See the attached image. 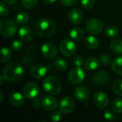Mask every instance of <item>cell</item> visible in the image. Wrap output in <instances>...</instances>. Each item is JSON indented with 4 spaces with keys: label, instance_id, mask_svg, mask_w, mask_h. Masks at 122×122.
I'll return each mask as SVG.
<instances>
[{
    "label": "cell",
    "instance_id": "d6986e66",
    "mask_svg": "<svg viewBox=\"0 0 122 122\" xmlns=\"http://www.w3.org/2000/svg\"><path fill=\"white\" fill-rule=\"evenodd\" d=\"M83 44L85 47L88 49H95L98 47L99 41L96 37L91 35L85 38L83 41Z\"/></svg>",
    "mask_w": 122,
    "mask_h": 122
},
{
    "label": "cell",
    "instance_id": "e0dca14e",
    "mask_svg": "<svg viewBox=\"0 0 122 122\" xmlns=\"http://www.w3.org/2000/svg\"><path fill=\"white\" fill-rule=\"evenodd\" d=\"M74 97L79 102H86L90 97V92L87 88L84 86H78L74 92Z\"/></svg>",
    "mask_w": 122,
    "mask_h": 122
},
{
    "label": "cell",
    "instance_id": "4fadbf2b",
    "mask_svg": "<svg viewBox=\"0 0 122 122\" xmlns=\"http://www.w3.org/2000/svg\"><path fill=\"white\" fill-rule=\"evenodd\" d=\"M42 106L47 111H53L58 107V101L54 97L46 95L42 99Z\"/></svg>",
    "mask_w": 122,
    "mask_h": 122
},
{
    "label": "cell",
    "instance_id": "5bb4252c",
    "mask_svg": "<svg viewBox=\"0 0 122 122\" xmlns=\"http://www.w3.org/2000/svg\"><path fill=\"white\" fill-rule=\"evenodd\" d=\"M68 19L73 24H80L83 20V14L79 9H71L68 13Z\"/></svg>",
    "mask_w": 122,
    "mask_h": 122
},
{
    "label": "cell",
    "instance_id": "b9f144b4",
    "mask_svg": "<svg viewBox=\"0 0 122 122\" xmlns=\"http://www.w3.org/2000/svg\"><path fill=\"white\" fill-rule=\"evenodd\" d=\"M4 76H2L1 75H0V86L2 85L3 82H4Z\"/></svg>",
    "mask_w": 122,
    "mask_h": 122
},
{
    "label": "cell",
    "instance_id": "60d3db41",
    "mask_svg": "<svg viewBox=\"0 0 122 122\" xmlns=\"http://www.w3.org/2000/svg\"><path fill=\"white\" fill-rule=\"evenodd\" d=\"M42 1L47 4H52L56 1V0H42Z\"/></svg>",
    "mask_w": 122,
    "mask_h": 122
},
{
    "label": "cell",
    "instance_id": "4316f807",
    "mask_svg": "<svg viewBox=\"0 0 122 122\" xmlns=\"http://www.w3.org/2000/svg\"><path fill=\"white\" fill-rule=\"evenodd\" d=\"M111 108L113 111L116 114L122 113V99L116 98L115 99L111 104Z\"/></svg>",
    "mask_w": 122,
    "mask_h": 122
},
{
    "label": "cell",
    "instance_id": "6da1fadb",
    "mask_svg": "<svg viewBox=\"0 0 122 122\" xmlns=\"http://www.w3.org/2000/svg\"><path fill=\"white\" fill-rule=\"evenodd\" d=\"M23 68L18 61H12L8 63L3 69V76L9 82L19 81L23 75Z\"/></svg>",
    "mask_w": 122,
    "mask_h": 122
},
{
    "label": "cell",
    "instance_id": "44dd1931",
    "mask_svg": "<svg viewBox=\"0 0 122 122\" xmlns=\"http://www.w3.org/2000/svg\"><path fill=\"white\" fill-rule=\"evenodd\" d=\"M84 34H85V32L83 29L80 27L73 28L69 32V36L70 39L73 40H76V41H78L83 39V37L84 36Z\"/></svg>",
    "mask_w": 122,
    "mask_h": 122
},
{
    "label": "cell",
    "instance_id": "f35d334b",
    "mask_svg": "<svg viewBox=\"0 0 122 122\" xmlns=\"http://www.w3.org/2000/svg\"><path fill=\"white\" fill-rule=\"evenodd\" d=\"M32 106H33L35 108H39V107L41 106V104H42V102H40V99L35 98V99H32Z\"/></svg>",
    "mask_w": 122,
    "mask_h": 122
},
{
    "label": "cell",
    "instance_id": "30bf717a",
    "mask_svg": "<svg viewBox=\"0 0 122 122\" xmlns=\"http://www.w3.org/2000/svg\"><path fill=\"white\" fill-rule=\"evenodd\" d=\"M41 53L47 59H53L57 56L58 49L54 44L47 42L42 45Z\"/></svg>",
    "mask_w": 122,
    "mask_h": 122
},
{
    "label": "cell",
    "instance_id": "9c48e42d",
    "mask_svg": "<svg viewBox=\"0 0 122 122\" xmlns=\"http://www.w3.org/2000/svg\"><path fill=\"white\" fill-rule=\"evenodd\" d=\"M75 108V102L70 97H65L61 99L59 103V109L62 113L70 114Z\"/></svg>",
    "mask_w": 122,
    "mask_h": 122
},
{
    "label": "cell",
    "instance_id": "5b68a950",
    "mask_svg": "<svg viewBox=\"0 0 122 122\" xmlns=\"http://www.w3.org/2000/svg\"><path fill=\"white\" fill-rule=\"evenodd\" d=\"M60 51L61 54L67 58L73 56L76 51L75 43L71 39L65 38L60 44Z\"/></svg>",
    "mask_w": 122,
    "mask_h": 122
},
{
    "label": "cell",
    "instance_id": "ba28073f",
    "mask_svg": "<svg viewBox=\"0 0 122 122\" xmlns=\"http://www.w3.org/2000/svg\"><path fill=\"white\" fill-rule=\"evenodd\" d=\"M24 97L29 100L36 98L39 94V86L34 82H29L24 85L22 89Z\"/></svg>",
    "mask_w": 122,
    "mask_h": 122
},
{
    "label": "cell",
    "instance_id": "ee69618b",
    "mask_svg": "<svg viewBox=\"0 0 122 122\" xmlns=\"http://www.w3.org/2000/svg\"></svg>",
    "mask_w": 122,
    "mask_h": 122
},
{
    "label": "cell",
    "instance_id": "8992f818",
    "mask_svg": "<svg viewBox=\"0 0 122 122\" xmlns=\"http://www.w3.org/2000/svg\"><path fill=\"white\" fill-rule=\"evenodd\" d=\"M86 30L91 34H99L103 31L104 24L98 19H91L86 24Z\"/></svg>",
    "mask_w": 122,
    "mask_h": 122
},
{
    "label": "cell",
    "instance_id": "277c9868",
    "mask_svg": "<svg viewBox=\"0 0 122 122\" xmlns=\"http://www.w3.org/2000/svg\"><path fill=\"white\" fill-rule=\"evenodd\" d=\"M17 29V23L11 19L0 20V34L5 37L13 36Z\"/></svg>",
    "mask_w": 122,
    "mask_h": 122
},
{
    "label": "cell",
    "instance_id": "836d02e7",
    "mask_svg": "<svg viewBox=\"0 0 122 122\" xmlns=\"http://www.w3.org/2000/svg\"><path fill=\"white\" fill-rule=\"evenodd\" d=\"M104 118L109 122H113L116 119V116L114 114V112H112L111 110H106L104 112Z\"/></svg>",
    "mask_w": 122,
    "mask_h": 122
},
{
    "label": "cell",
    "instance_id": "d590c367",
    "mask_svg": "<svg viewBox=\"0 0 122 122\" xmlns=\"http://www.w3.org/2000/svg\"><path fill=\"white\" fill-rule=\"evenodd\" d=\"M22 48V42L21 41L16 39L12 41L11 44V49L13 51H19Z\"/></svg>",
    "mask_w": 122,
    "mask_h": 122
},
{
    "label": "cell",
    "instance_id": "7bdbcfd3",
    "mask_svg": "<svg viewBox=\"0 0 122 122\" xmlns=\"http://www.w3.org/2000/svg\"><path fill=\"white\" fill-rule=\"evenodd\" d=\"M3 98H4V95H3V93L0 91V103L1 102V101L3 100Z\"/></svg>",
    "mask_w": 122,
    "mask_h": 122
},
{
    "label": "cell",
    "instance_id": "8fae6325",
    "mask_svg": "<svg viewBox=\"0 0 122 122\" xmlns=\"http://www.w3.org/2000/svg\"><path fill=\"white\" fill-rule=\"evenodd\" d=\"M93 101L96 105L100 109L106 108L109 103V99L108 96L102 92H98L95 93L93 96Z\"/></svg>",
    "mask_w": 122,
    "mask_h": 122
},
{
    "label": "cell",
    "instance_id": "7c38bea8",
    "mask_svg": "<svg viewBox=\"0 0 122 122\" xmlns=\"http://www.w3.org/2000/svg\"><path fill=\"white\" fill-rule=\"evenodd\" d=\"M29 72L33 78L40 79L46 76L47 73V68L42 64H35L31 67Z\"/></svg>",
    "mask_w": 122,
    "mask_h": 122
},
{
    "label": "cell",
    "instance_id": "74e56055",
    "mask_svg": "<svg viewBox=\"0 0 122 122\" xmlns=\"http://www.w3.org/2000/svg\"><path fill=\"white\" fill-rule=\"evenodd\" d=\"M60 4L65 6H72L76 4L77 0H59Z\"/></svg>",
    "mask_w": 122,
    "mask_h": 122
},
{
    "label": "cell",
    "instance_id": "52a82bcc",
    "mask_svg": "<svg viewBox=\"0 0 122 122\" xmlns=\"http://www.w3.org/2000/svg\"><path fill=\"white\" fill-rule=\"evenodd\" d=\"M85 79V72L81 67L73 69L68 74V81L73 84H79Z\"/></svg>",
    "mask_w": 122,
    "mask_h": 122
},
{
    "label": "cell",
    "instance_id": "3957f363",
    "mask_svg": "<svg viewBox=\"0 0 122 122\" xmlns=\"http://www.w3.org/2000/svg\"><path fill=\"white\" fill-rule=\"evenodd\" d=\"M42 86L44 90L52 95H57L61 91V84L60 81L54 76L46 77L42 83Z\"/></svg>",
    "mask_w": 122,
    "mask_h": 122
},
{
    "label": "cell",
    "instance_id": "e575fe53",
    "mask_svg": "<svg viewBox=\"0 0 122 122\" xmlns=\"http://www.w3.org/2000/svg\"><path fill=\"white\" fill-rule=\"evenodd\" d=\"M81 3L83 7L86 9H91L93 7L95 1L94 0H81Z\"/></svg>",
    "mask_w": 122,
    "mask_h": 122
},
{
    "label": "cell",
    "instance_id": "2e32d148",
    "mask_svg": "<svg viewBox=\"0 0 122 122\" xmlns=\"http://www.w3.org/2000/svg\"><path fill=\"white\" fill-rule=\"evenodd\" d=\"M18 32H19V38L23 41L29 42L33 38L32 31L30 29V27L28 26H26V25L22 26L19 29V31Z\"/></svg>",
    "mask_w": 122,
    "mask_h": 122
},
{
    "label": "cell",
    "instance_id": "1f68e13d",
    "mask_svg": "<svg viewBox=\"0 0 122 122\" xmlns=\"http://www.w3.org/2000/svg\"><path fill=\"white\" fill-rule=\"evenodd\" d=\"M99 61L103 64V65H109L110 64L111 61V56L107 54H104L100 56L99 57Z\"/></svg>",
    "mask_w": 122,
    "mask_h": 122
},
{
    "label": "cell",
    "instance_id": "ffe728a7",
    "mask_svg": "<svg viewBox=\"0 0 122 122\" xmlns=\"http://www.w3.org/2000/svg\"><path fill=\"white\" fill-rule=\"evenodd\" d=\"M99 64V60L95 57H89L84 62V68L88 71H93L98 68Z\"/></svg>",
    "mask_w": 122,
    "mask_h": 122
},
{
    "label": "cell",
    "instance_id": "7a4b0ae2",
    "mask_svg": "<svg viewBox=\"0 0 122 122\" xmlns=\"http://www.w3.org/2000/svg\"><path fill=\"white\" fill-rule=\"evenodd\" d=\"M56 30L55 24L49 19L42 18L38 20L35 26V33L42 37H50L52 36Z\"/></svg>",
    "mask_w": 122,
    "mask_h": 122
},
{
    "label": "cell",
    "instance_id": "ac0fdd59",
    "mask_svg": "<svg viewBox=\"0 0 122 122\" xmlns=\"http://www.w3.org/2000/svg\"><path fill=\"white\" fill-rule=\"evenodd\" d=\"M9 103L14 107H20L24 102V99L23 95L19 92L12 93L9 97Z\"/></svg>",
    "mask_w": 122,
    "mask_h": 122
},
{
    "label": "cell",
    "instance_id": "ab89813d",
    "mask_svg": "<svg viewBox=\"0 0 122 122\" xmlns=\"http://www.w3.org/2000/svg\"><path fill=\"white\" fill-rule=\"evenodd\" d=\"M17 0H4V1L7 4H14Z\"/></svg>",
    "mask_w": 122,
    "mask_h": 122
},
{
    "label": "cell",
    "instance_id": "7402d4cb",
    "mask_svg": "<svg viewBox=\"0 0 122 122\" xmlns=\"http://www.w3.org/2000/svg\"><path fill=\"white\" fill-rule=\"evenodd\" d=\"M111 67L115 74L122 76V56H118L112 61Z\"/></svg>",
    "mask_w": 122,
    "mask_h": 122
},
{
    "label": "cell",
    "instance_id": "f546056e",
    "mask_svg": "<svg viewBox=\"0 0 122 122\" xmlns=\"http://www.w3.org/2000/svg\"><path fill=\"white\" fill-rule=\"evenodd\" d=\"M38 0H22V6L28 9H34L37 4Z\"/></svg>",
    "mask_w": 122,
    "mask_h": 122
},
{
    "label": "cell",
    "instance_id": "d6a6232c",
    "mask_svg": "<svg viewBox=\"0 0 122 122\" xmlns=\"http://www.w3.org/2000/svg\"><path fill=\"white\" fill-rule=\"evenodd\" d=\"M9 7L4 2L0 1V16L5 17L9 14Z\"/></svg>",
    "mask_w": 122,
    "mask_h": 122
},
{
    "label": "cell",
    "instance_id": "8d00e7d4",
    "mask_svg": "<svg viewBox=\"0 0 122 122\" xmlns=\"http://www.w3.org/2000/svg\"><path fill=\"white\" fill-rule=\"evenodd\" d=\"M73 65L76 66V67H81V66L83 64V57L80 55H76L73 57Z\"/></svg>",
    "mask_w": 122,
    "mask_h": 122
},
{
    "label": "cell",
    "instance_id": "9a60e30c",
    "mask_svg": "<svg viewBox=\"0 0 122 122\" xmlns=\"http://www.w3.org/2000/svg\"><path fill=\"white\" fill-rule=\"evenodd\" d=\"M93 79L96 84L99 86H104L109 82L110 79V76L105 71H99L94 74Z\"/></svg>",
    "mask_w": 122,
    "mask_h": 122
},
{
    "label": "cell",
    "instance_id": "f1b7e54d",
    "mask_svg": "<svg viewBox=\"0 0 122 122\" xmlns=\"http://www.w3.org/2000/svg\"><path fill=\"white\" fill-rule=\"evenodd\" d=\"M114 92L119 96H122V79L116 80L112 86Z\"/></svg>",
    "mask_w": 122,
    "mask_h": 122
},
{
    "label": "cell",
    "instance_id": "cb8c5ba5",
    "mask_svg": "<svg viewBox=\"0 0 122 122\" xmlns=\"http://www.w3.org/2000/svg\"><path fill=\"white\" fill-rule=\"evenodd\" d=\"M12 57V51L9 48L3 47L0 49V62L5 63Z\"/></svg>",
    "mask_w": 122,
    "mask_h": 122
},
{
    "label": "cell",
    "instance_id": "4dcf8cb0",
    "mask_svg": "<svg viewBox=\"0 0 122 122\" xmlns=\"http://www.w3.org/2000/svg\"><path fill=\"white\" fill-rule=\"evenodd\" d=\"M62 112H60V110L59 111H54L50 114V120L52 122H58L60 121L61 118H62Z\"/></svg>",
    "mask_w": 122,
    "mask_h": 122
},
{
    "label": "cell",
    "instance_id": "d4e9b609",
    "mask_svg": "<svg viewBox=\"0 0 122 122\" xmlns=\"http://www.w3.org/2000/svg\"><path fill=\"white\" fill-rule=\"evenodd\" d=\"M104 32L106 36H107L109 38H115L119 34V29L115 26H108L105 28Z\"/></svg>",
    "mask_w": 122,
    "mask_h": 122
},
{
    "label": "cell",
    "instance_id": "603a6c76",
    "mask_svg": "<svg viewBox=\"0 0 122 122\" xmlns=\"http://www.w3.org/2000/svg\"><path fill=\"white\" fill-rule=\"evenodd\" d=\"M110 49L114 53L117 54H122V39H117L113 40L110 44Z\"/></svg>",
    "mask_w": 122,
    "mask_h": 122
},
{
    "label": "cell",
    "instance_id": "83f0119b",
    "mask_svg": "<svg viewBox=\"0 0 122 122\" xmlns=\"http://www.w3.org/2000/svg\"><path fill=\"white\" fill-rule=\"evenodd\" d=\"M55 66L56 69L60 71H64L68 68V64H67L66 61L60 57H58L55 59Z\"/></svg>",
    "mask_w": 122,
    "mask_h": 122
},
{
    "label": "cell",
    "instance_id": "484cf974",
    "mask_svg": "<svg viewBox=\"0 0 122 122\" xmlns=\"http://www.w3.org/2000/svg\"><path fill=\"white\" fill-rule=\"evenodd\" d=\"M29 20V14L27 12L21 11L17 14L15 18V22L18 24H24Z\"/></svg>",
    "mask_w": 122,
    "mask_h": 122
}]
</instances>
